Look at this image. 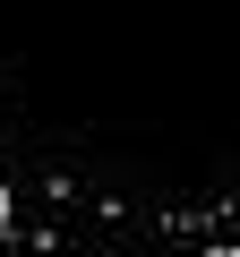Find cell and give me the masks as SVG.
Masks as SVG:
<instances>
[{"instance_id":"cell-1","label":"cell","mask_w":240,"mask_h":257,"mask_svg":"<svg viewBox=\"0 0 240 257\" xmlns=\"http://www.w3.org/2000/svg\"><path fill=\"white\" fill-rule=\"evenodd\" d=\"M0 189L43 248H240V0H0Z\"/></svg>"},{"instance_id":"cell-2","label":"cell","mask_w":240,"mask_h":257,"mask_svg":"<svg viewBox=\"0 0 240 257\" xmlns=\"http://www.w3.org/2000/svg\"><path fill=\"white\" fill-rule=\"evenodd\" d=\"M0 223H18V206H9V189H0Z\"/></svg>"},{"instance_id":"cell-3","label":"cell","mask_w":240,"mask_h":257,"mask_svg":"<svg viewBox=\"0 0 240 257\" xmlns=\"http://www.w3.org/2000/svg\"><path fill=\"white\" fill-rule=\"evenodd\" d=\"M197 257H240V248H197Z\"/></svg>"}]
</instances>
